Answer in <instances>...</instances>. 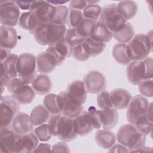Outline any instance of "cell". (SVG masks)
<instances>
[{
    "instance_id": "1",
    "label": "cell",
    "mask_w": 153,
    "mask_h": 153,
    "mask_svg": "<svg viewBox=\"0 0 153 153\" xmlns=\"http://www.w3.org/2000/svg\"><path fill=\"white\" fill-rule=\"evenodd\" d=\"M149 104L148 99L143 96L136 95L131 99L126 113L128 122L146 136L152 130V121L149 119L146 114Z\"/></svg>"
},
{
    "instance_id": "2",
    "label": "cell",
    "mask_w": 153,
    "mask_h": 153,
    "mask_svg": "<svg viewBox=\"0 0 153 153\" xmlns=\"http://www.w3.org/2000/svg\"><path fill=\"white\" fill-rule=\"evenodd\" d=\"M66 30L65 25L50 22L40 25L33 35L39 44L52 46L65 38Z\"/></svg>"
},
{
    "instance_id": "3",
    "label": "cell",
    "mask_w": 153,
    "mask_h": 153,
    "mask_svg": "<svg viewBox=\"0 0 153 153\" xmlns=\"http://www.w3.org/2000/svg\"><path fill=\"white\" fill-rule=\"evenodd\" d=\"M116 137L119 143L127 148L129 152H136L145 146L146 142V135L131 124L122 126L118 129Z\"/></svg>"
},
{
    "instance_id": "4",
    "label": "cell",
    "mask_w": 153,
    "mask_h": 153,
    "mask_svg": "<svg viewBox=\"0 0 153 153\" xmlns=\"http://www.w3.org/2000/svg\"><path fill=\"white\" fill-rule=\"evenodd\" d=\"M152 32L136 35L127 44L131 61L143 60L152 50Z\"/></svg>"
},
{
    "instance_id": "5",
    "label": "cell",
    "mask_w": 153,
    "mask_h": 153,
    "mask_svg": "<svg viewBox=\"0 0 153 153\" xmlns=\"http://www.w3.org/2000/svg\"><path fill=\"white\" fill-rule=\"evenodd\" d=\"M128 81L133 85H138L142 80L152 78V58L146 57L143 60L132 61L126 68Z\"/></svg>"
},
{
    "instance_id": "6",
    "label": "cell",
    "mask_w": 153,
    "mask_h": 153,
    "mask_svg": "<svg viewBox=\"0 0 153 153\" xmlns=\"http://www.w3.org/2000/svg\"><path fill=\"white\" fill-rule=\"evenodd\" d=\"M8 91L14 99L21 105L30 103L35 97V92L20 78H12L7 85Z\"/></svg>"
},
{
    "instance_id": "7",
    "label": "cell",
    "mask_w": 153,
    "mask_h": 153,
    "mask_svg": "<svg viewBox=\"0 0 153 153\" xmlns=\"http://www.w3.org/2000/svg\"><path fill=\"white\" fill-rule=\"evenodd\" d=\"M20 106L12 96H2L0 104V130L12 129L14 117L20 111Z\"/></svg>"
},
{
    "instance_id": "8",
    "label": "cell",
    "mask_w": 153,
    "mask_h": 153,
    "mask_svg": "<svg viewBox=\"0 0 153 153\" xmlns=\"http://www.w3.org/2000/svg\"><path fill=\"white\" fill-rule=\"evenodd\" d=\"M36 58L32 53H24L19 57L17 64V75L26 84H32L36 75Z\"/></svg>"
},
{
    "instance_id": "9",
    "label": "cell",
    "mask_w": 153,
    "mask_h": 153,
    "mask_svg": "<svg viewBox=\"0 0 153 153\" xmlns=\"http://www.w3.org/2000/svg\"><path fill=\"white\" fill-rule=\"evenodd\" d=\"M99 22L113 33L122 28L127 20L118 11L117 4H110L103 7Z\"/></svg>"
},
{
    "instance_id": "10",
    "label": "cell",
    "mask_w": 153,
    "mask_h": 153,
    "mask_svg": "<svg viewBox=\"0 0 153 153\" xmlns=\"http://www.w3.org/2000/svg\"><path fill=\"white\" fill-rule=\"evenodd\" d=\"M56 11V6L45 1H33L29 12L31 13L39 25L51 22Z\"/></svg>"
},
{
    "instance_id": "11",
    "label": "cell",
    "mask_w": 153,
    "mask_h": 153,
    "mask_svg": "<svg viewBox=\"0 0 153 153\" xmlns=\"http://www.w3.org/2000/svg\"><path fill=\"white\" fill-rule=\"evenodd\" d=\"M20 8L16 1H1L0 4V22L2 25L13 27L19 23Z\"/></svg>"
},
{
    "instance_id": "12",
    "label": "cell",
    "mask_w": 153,
    "mask_h": 153,
    "mask_svg": "<svg viewBox=\"0 0 153 153\" xmlns=\"http://www.w3.org/2000/svg\"><path fill=\"white\" fill-rule=\"evenodd\" d=\"M19 56L16 54H11L5 60L1 62V88L2 93L4 87L7 85L9 81L17 75V64Z\"/></svg>"
},
{
    "instance_id": "13",
    "label": "cell",
    "mask_w": 153,
    "mask_h": 153,
    "mask_svg": "<svg viewBox=\"0 0 153 153\" xmlns=\"http://www.w3.org/2000/svg\"><path fill=\"white\" fill-rule=\"evenodd\" d=\"M83 82L87 92L92 94L100 92L105 90L107 85L105 76L96 70L88 72L84 76Z\"/></svg>"
},
{
    "instance_id": "14",
    "label": "cell",
    "mask_w": 153,
    "mask_h": 153,
    "mask_svg": "<svg viewBox=\"0 0 153 153\" xmlns=\"http://www.w3.org/2000/svg\"><path fill=\"white\" fill-rule=\"evenodd\" d=\"M21 136L14 131L13 129L0 130L1 152L4 153H18Z\"/></svg>"
},
{
    "instance_id": "15",
    "label": "cell",
    "mask_w": 153,
    "mask_h": 153,
    "mask_svg": "<svg viewBox=\"0 0 153 153\" xmlns=\"http://www.w3.org/2000/svg\"><path fill=\"white\" fill-rule=\"evenodd\" d=\"M74 118L62 116L58 128L57 137L63 142H71L78 136Z\"/></svg>"
},
{
    "instance_id": "16",
    "label": "cell",
    "mask_w": 153,
    "mask_h": 153,
    "mask_svg": "<svg viewBox=\"0 0 153 153\" xmlns=\"http://www.w3.org/2000/svg\"><path fill=\"white\" fill-rule=\"evenodd\" d=\"M59 106L61 112L65 116L75 118L83 111L82 105H79L71 100L66 91H62L57 95Z\"/></svg>"
},
{
    "instance_id": "17",
    "label": "cell",
    "mask_w": 153,
    "mask_h": 153,
    "mask_svg": "<svg viewBox=\"0 0 153 153\" xmlns=\"http://www.w3.org/2000/svg\"><path fill=\"white\" fill-rule=\"evenodd\" d=\"M69 99L75 103L82 105L87 99V91L83 81L77 79L71 82L66 89Z\"/></svg>"
},
{
    "instance_id": "18",
    "label": "cell",
    "mask_w": 153,
    "mask_h": 153,
    "mask_svg": "<svg viewBox=\"0 0 153 153\" xmlns=\"http://www.w3.org/2000/svg\"><path fill=\"white\" fill-rule=\"evenodd\" d=\"M33 126L30 116L20 112L14 117L11 124L13 131L20 135L31 132L33 129Z\"/></svg>"
},
{
    "instance_id": "19",
    "label": "cell",
    "mask_w": 153,
    "mask_h": 153,
    "mask_svg": "<svg viewBox=\"0 0 153 153\" xmlns=\"http://www.w3.org/2000/svg\"><path fill=\"white\" fill-rule=\"evenodd\" d=\"M111 98L113 107L116 109L126 108L131 99V94L124 88H117L112 90L111 93Z\"/></svg>"
},
{
    "instance_id": "20",
    "label": "cell",
    "mask_w": 153,
    "mask_h": 153,
    "mask_svg": "<svg viewBox=\"0 0 153 153\" xmlns=\"http://www.w3.org/2000/svg\"><path fill=\"white\" fill-rule=\"evenodd\" d=\"M1 47L13 49L17 43V32L13 27L1 25L0 27Z\"/></svg>"
},
{
    "instance_id": "21",
    "label": "cell",
    "mask_w": 153,
    "mask_h": 153,
    "mask_svg": "<svg viewBox=\"0 0 153 153\" xmlns=\"http://www.w3.org/2000/svg\"><path fill=\"white\" fill-rule=\"evenodd\" d=\"M36 58L37 70L42 74L51 73L57 66L53 57L46 51L38 54Z\"/></svg>"
},
{
    "instance_id": "22",
    "label": "cell",
    "mask_w": 153,
    "mask_h": 153,
    "mask_svg": "<svg viewBox=\"0 0 153 153\" xmlns=\"http://www.w3.org/2000/svg\"><path fill=\"white\" fill-rule=\"evenodd\" d=\"M39 144V139L35 133L29 132L21 136L18 153L33 152Z\"/></svg>"
},
{
    "instance_id": "23",
    "label": "cell",
    "mask_w": 153,
    "mask_h": 153,
    "mask_svg": "<svg viewBox=\"0 0 153 153\" xmlns=\"http://www.w3.org/2000/svg\"><path fill=\"white\" fill-rule=\"evenodd\" d=\"M94 139L96 143L103 149H110L116 142L117 137L114 132L109 129L98 130Z\"/></svg>"
},
{
    "instance_id": "24",
    "label": "cell",
    "mask_w": 153,
    "mask_h": 153,
    "mask_svg": "<svg viewBox=\"0 0 153 153\" xmlns=\"http://www.w3.org/2000/svg\"><path fill=\"white\" fill-rule=\"evenodd\" d=\"M32 87L38 94L44 95L48 93L52 88V82L50 76L46 74L37 75L32 82Z\"/></svg>"
},
{
    "instance_id": "25",
    "label": "cell",
    "mask_w": 153,
    "mask_h": 153,
    "mask_svg": "<svg viewBox=\"0 0 153 153\" xmlns=\"http://www.w3.org/2000/svg\"><path fill=\"white\" fill-rule=\"evenodd\" d=\"M101 123L104 129H111L118 121V112L115 108L99 110Z\"/></svg>"
},
{
    "instance_id": "26",
    "label": "cell",
    "mask_w": 153,
    "mask_h": 153,
    "mask_svg": "<svg viewBox=\"0 0 153 153\" xmlns=\"http://www.w3.org/2000/svg\"><path fill=\"white\" fill-rule=\"evenodd\" d=\"M112 37V33L100 22H97L90 36V38L103 43L109 42Z\"/></svg>"
},
{
    "instance_id": "27",
    "label": "cell",
    "mask_w": 153,
    "mask_h": 153,
    "mask_svg": "<svg viewBox=\"0 0 153 153\" xmlns=\"http://www.w3.org/2000/svg\"><path fill=\"white\" fill-rule=\"evenodd\" d=\"M119 13L126 20L133 18L137 12V5L133 1H122L117 4Z\"/></svg>"
},
{
    "instance_id": "28",
    "label": "cell",
    "mask_w": 153,
    "mask_h": 153,
    "mask_svg": "<svg viewBox=\"0 0 153 153\" xmlns=\"http://www.w3.org/2000/svg\"><path fill=\"white\" fill-rule=\"evenodd\" d=\"M112 53L113 57L118 63L126 65L131 62L127 44L121 42L117 43L113 46Z\"/></svg>"
},
{
    "instance_id": "29",
    "label": "cell",
    "mask_w": 153,
    "mask_h": 153,
    "mask_svg": "<svg viewBox=\"0 0 153 153\" xmlns=\"http://www.w3.org/2000/svg\"><path fill=\"white\" fill-rule=\"evenodd\" d=\"M19 26L25 30H27L30 33H34L36 28L40 25L33 14L29 12L23 13L19 18Z\"/></svg>"
},
{
    "instance_id": "30",
    "label": "cell",
    "mask_w": 153,
    "mask_h": 153,
    "mask_svg": "<svg viewBox=\"0 0 153 153\" xmlns=\"http://www.w3.org/2000/svg\"><path fill=\"white\" fill-rule=\"evenodd\" d=\"M50 112L46 108L39 105L33 108L30 113V118L34 126H38L48 121L50 118Z\"/></svg>"
},
{
    "instance_id": "31",
    "label": "cell",
    "mask_w": 153,
    "mask_h": 153,
    "mask_svg": "<svg viewBox=\"0 0 153 153\" xmlns=\"http://www.w3.org/2000/svg\"><path fill=\"white\" fill-rule=\"evenodd\" d=\"M76 131L78 135L84 136L89 134L93 130V127L87 118L84 113L74 118Z\"/></svg>"
},
{
    "instance_id": "32",
    "label": "cell",
    "mask_w": 153,
    "mask_h": 153,
    "mask_svg": "<svg viewBox=\"0 0 153 153\" xmlns=\"http://www.w3.org/2000/svg\"><path fill=\"white\" fill-rule=\"evenodd\" d=\"M113 37L121 43L128 42L134 35L133 26L130 23H126L120 30L114 32Z\"/></svg>"
},
{
    "instance_id": "33",
    "label": "cell",
    "mask_w": 153,
    "mask_h": 153,
    "mask_svg": "<svg viewBox=\"0 0 153 153\" xmlns=\"http://www.w3.org/2000/svg\"><path fill=\"white\" fill-rule=\"evenodd\" d=\"M84 48L90 57H95L102 53L106 48V44L95 41L90 38L83 42Z\"/></svg>"
},
{
    "instance_id": "34",
    "label": "cell",
    "mask_w": 153,
    "mask_h": 153,
    "mask_svg": "<svg viewBox=\"0 0 153 153\" xmlns=\"http://www.w3.org/2000/svg\"><path fill=\"white\" fill-rule=\"evenodd\" d=\"M96 23L97 21L84 18L75 29L79 35L87 39L90 38Z\"/></svg>"
},
{
    "instance_id": "35",
    "label": "cell",
    "mask_w": 153,
    "mask_h": 153,
    "mask_svg": "<svg viewBox=\"0 0 153 153\" xmlns=\"http://www.w3.org/2000/svg\"><path fill=\"white\" fill-rule=\"evenodd\" d=\"M43 104L51 114L62 113L59 106L57 95L55 94L50 93L47 94L44 98Z\"/></svg>"
},
{
    "instance_id": "36",
    "label": "cell",
    "mask_w": 153,
    "mask_h": 153,
    "mask_svg": "<svg viewBox=\"0 0 153 153\" xmlns=\"http://www.w3.org/2000/svg\"><path fill=\"white\" fill-rule=\"evenodd\" d=\"M65 39L69 45L73 47L82 44L86 39L79 35L75 28L70 27L66 30Z\"/></svg>"
},
{
    "instance_id": "37",
    "label": "cell",
    "mask_w": 153,
    "mask_h": 153,
    "mask_svg": "<svg viewBox=\"0 0 153 153\" xmlns=\"http://www.w3.org/2000/svg\"><path fill=\"white\" fill-rule=\"evenodd\" d=\"M102 10V7L98 4H90L84 8L82 13L85 19L97 21L100 16Z\"/></svg>"
},
{
    "instance_id": "38",
    "label": "cell",
    "mask_w": 153,
    "mask_h": 153,
    "mask_svg": "<svg viewBox=\"0 0 153 153\" xmlns=\"http://www.w3.org/2000/svg\"><path fill=\"white\" fill-rule=\"evenodd\" d=\"M69 9L65 5L56 6V11L51 22L65 25L68 22Z\"/></svg>"
},
{
    "instance_id": "39",
    "label": "cell",
    "mask_w": 153,
    "mask_h": 153,
    "mask_svg": "<svg viewBox=\"0 0 153 153\" xmlns=\"http://www.w3.org/2000/svg\"><path fill=\"white\" fill-rule=\"evenodd\" d=\"M87 118L94 128L99 129L102 126L99 110H97L94 106H90L87 111L83 112Z\"/></svg>"
},
{
    "instance_id": "40",
    "label": "cell",
    "mask_w": 153,
    "mask_h": 153,
    "mask_svg": "<svg viewBox=\"0 0 153 153\" xmlns=\"http://www.w3.org/2000/svg\"><path fill=\"white\" fill-rule=\"evenodd\" d=\"M97 104L100 109H110L113 107L110 93L107 90H102L98 93Z\"/></svg>"
},
{
    "instance_id": "41",
    "label": "cell",
    "mask_w": 153,
    "mask_h": 153,
    "mask_svg": "<svg viewBox=\"0 0 153 153\" xmlns=\"http://www.w3.org/2000/svg\"><path fill=\"white\" fill-rule=\"evenodd\" d=\"M84 19V17L82 11L69 9L67 24L70 27H76Z\"/></svg>"
},
{
    "instance_id": "42",
    "label": "cell",
    "mask_w": 153,
    "mask_h": 153,
    "mask_svg": "<svg viewBox=\"0 0 153 153\" xmlns=\"http://www.w3.org/2000/svg\"><path fill=\"white\" fill-rule=\"evenodd\" d=\"M34 133L41 142L48 141L51 137L48 125L42 124L34 128Z\"/></svg>"
},
{
    "instance_id": "43",
    "label": "cell",
    "mask_w": 153,
    "mask_h": 153,
    "mask_svg": "<svg viewBox=\"0 0 153 153\" xmlns=\"http://www.w3.org/2000/svg\"><path fill=\"white\" fill-rule=\"evenodd\" d=\"M71 55L76 60L81 62L86 61L90 57V56L88 54V53H87L84 48L83 43L73 47L72 48Z\"/></svg>"
},
{
    "instance_id": "44",
    "label": "cell",
    "mask_w": 153,
    "mask_h": 153,
    "mask_svg": "<svg viewBox=\"0 0 153 153\" xmlns=\"http://www.w3.org/2000/svg\"><path fill=\"white\" fill-rule=\"evenodd\" d=\"M138 90L143 96L152 97L153 96L152 79L142 80L138 84Z\"/></svg>"
},
{
    "instance_id": "45",
    "label": "cell",
    "mask_w": 153,
    "mask_h": 153,
    "mask_svg": "<svg viewBox=\"0 0 153 153\" xmlns=\"http://www.w3.org/2000/svg\"><path fill=\"white\" fill-rule=\"evenodd\" d=\"M61 114H52L48 120V127L49 128L50 133L54 136H57L59 124L60 120L62 117Z\"/></svg>"
},
{
    "instance_id": "46",
    "label": "cell",
    "mask_w": 153,
    "mask_h": 153,
    "mask_svg": "<svg viewBox=\"0 0 153 153\" xmlns=\"http://www.w3.org/2000/svg\"><path fill=\"white\" fill-rule=\"evenodd\" d=\"M52 46H54L56 50L64 57L66 58L71 56L72 47L67 44L65 38Z\"/></svg>"
},
{
    "instance_id": "47",
    "label": "cell",
    "mask_w": 153,
    "mask_h": 153,
    "mask_svg": "<svg viewBox=\"0 0 153 153\" xmlns=\"http://www.w3.org/2000/svg\"><path fill=\"white\" fill-rule=\"evenodd\" d=\"M45 51L48 53L55 61L56 65H60L63 63L65 60V57L62 56L54 47V46H49L45 50Z\"/></svg>"
},
{
    "instance_id": "48",
    "label": "cell",
    "mask_w": 153,
    "mask_h": 153,
    "mask_svg": "<svg viewBox=\"0 0 153 153\" xmlns=\"http://www.w3.org/2000/svg\"><path fill=\"white\" fill-rule=\"evenodd\" d=\"M87 5V1L81 0H73L70 1L69 9L82 11Z\"/></svg>"
},
{
    "instance_id": "49",
    "label": "cell",
    "mask_w": 153,
    "mask_h": 153,
    "mask_svg": "<svg viewBox=\"0 0 153 153\" xmlns=\"http://www.w3.org/2000/svg\"><path fill=\"white\" fill-rule=\"evenodd\" d=\"M51 151L54 152H70V149L66 143L63 142H60L53 146Z\"/></svg>"
},
{
    "instance_id": "50",
    "label": "cell",
    "mask_w": 153,
    "mask_h": 153,
    "mask_svg": "<svg viewBox=\"0 0 153 153\" xmlns=\"http://www.w3.org/2000/svg\"><path fill=\"white\" fill-rule=\"evenodd\" d=\"M110 152H128L129 150L121 144H114L109 150Z\"/></svg>"
},
{
    "instance_id": "51",
    "label": "cell",
    "mask_w": 153,
    "mask_h": 153,
    "mask_svg": "<svg viewBox=\"0 0 153 153\" xmlns=\"http://www.w3.org/2000/svg\"><path fill=\"white\" fill-rule=\"evenodd\" d=\"M51 151L50 145L46 143H41L38 144L33 152H49Z\"/></svg>"
},
{
    "instance_id": "52",
    "label": "cell",
    "mask_w": 153,
    "mask_h": 153,
    "mask_svg": "<svg viewBox=\"0 0 153 153\" xmlns=\"http://www.w3.org/2000/svg\"><path fill=\"white\" fill-rule=\"evenodd\" d=\"M16 2L21 9L24 10H29L32 1H16Z\"/></svg>"
},
{
    "instance_id": "53",
    "label": "cell",
    "mask_w": 153,
    "mask_h": 153,
    "mask_svg": "<svg viewBox=\"0 0 153 153\" xmlns=\"http://www.w3.org/2000/svg\"><path fill=\"white\" fill-rule=\"evenodd\" d=\"M11 54L10 49L1 47V62L5 60Z\"/></svg>"
},
{
    "instance_id": "54",
    "label": "cell",
    "mask_w": 153,
    "mask_h": 153,
    "mask_svg": "<svg viewBox=\"0 0 153 153\" xmlns=\"http://www.w3.org/2000/svg\"><path fill=\"white\" fill-rule=\"evenodd\" d=\"M146 114L149 119L152 121V103H151L149 104Z\"/></svg>"
},
{
    "instance_id": "55",
    "label": "cell",
    "mask_w": 153,
    "mask_h": 153,
    "mask_svg": "<svg viewBox=\"0 0 153 153\" xmlns=\"http://www.w3.org/2000/svg\"><path fill=\"white\" fill-rule=\"evenodd\" d=\"M50 4L53 5V4H55V5H62L63 4H65L67 2H68V1H48Z\"/></svg>"
}]
</instances>
